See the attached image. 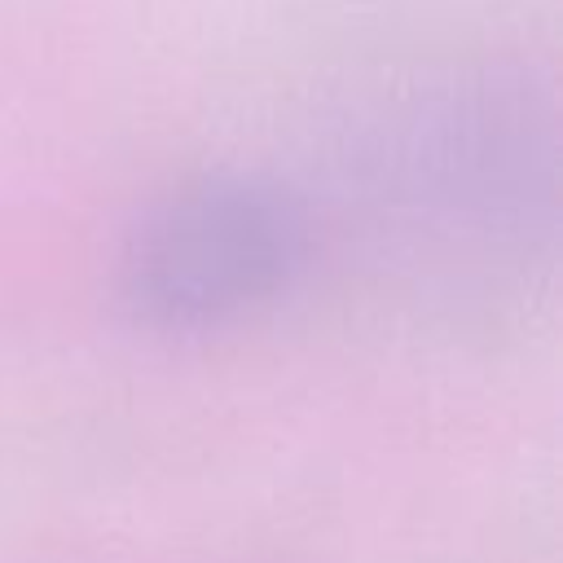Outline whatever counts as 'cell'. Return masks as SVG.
<instances>
[{"label":"cell","instance_id":"1","mask_svg":"<svg viewBox=\"0 0 563 563\" xmlns=\"http://www.w3.org/2000/svg\"><path fill=\"white\" fill-rule=\"evenodd\" d=\"M303 246V216L282 185L242 172L194 176L128 229L119 303L154 334L229 330L286 295Z\"/></svg>","mask_w":563,"mask_h":563}]
</instances>
